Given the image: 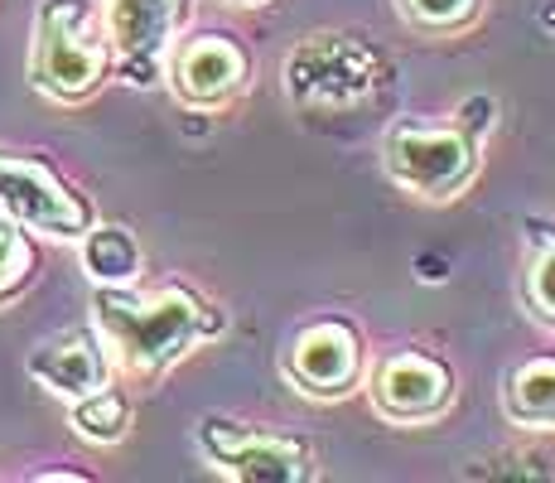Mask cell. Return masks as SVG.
Masks as SVG:
<instances>
[{
    "mask_svg": "<svg viewBox=\"0 0 555 483\" xmlns=\"http://www.w3.org/2000/svg\"><path fill=\"white\" fill-rule=\"evenodd\" d=\"M92 329L112 353L116 372L151 382L179 358H189L198 343L222 334V309L194 295L189 285L141 290L135 281L92 295Z\"/></svg>",
    "mask_w": 555,
    "mask_h": 483,
    "instance_id": "1",
    "label": "cell"
},
{
    "mask_svg": "<svg viewBox=\"0 0 555 483\" xmlns=\"http://www.w3.org/2000/svg\"><path fill=\"white\" fill-rule=\"evenodd\" d=\"M112 78L98 0H44L29 25V82L49 102H88Z\"/></svg>",
    "mask_w": 555,
    "mask_h": 483,
    "instance_id": "2",
    "label": "cell"
},
{
    "mask_svg": "<svg viewBox=\"0 0 555 483\" xmlns=\"http://www.w3.org/2000/svg\"><path fill=\"white\" fill-rule=\"evenodd\" d=\"M382 169L387 179L415 199H459L478 175V141L459 126L397 122L382 141Z\"/></svg>",
    "mask_w": 555,
    "mask_h": 483,
    "instance_id": "3",
    "label": "cell"
},
{
    "mask_svg": "<svg viewBox=\"0 0 555 483\" xmlns=\"http://www.w3.org/2000/svg\"><path fill=\"white\" fill-rule=\"evenodd\" d=\"M382 53L353 35H314L285 59V92L300 106H358L377 92Z\"/></svg>",
    "mask_w": 555,
    "mask_h": 483,
    "instance_id": "4",
    "label": "cell"
},
{
    "mask_svg": "<svg viewBox=\"0 0 555 483\" xmlns=\"http://www.w3.org/2000/svg\"><path fill=\"white\" fill-rule=\"evenodd\" d=\"M0 213L25 232L53 242H78L98 223L92 203L59 169L35 155H10V150H0Z\"/></svg>",
    "mask_w": 555,
    "mask_h": 483,
    "instance_id": "5",
    "label": "cell"
},
{
    "mask_svg": "<svg viewBox=\"0 0 555 483\" xmlns=\"http://www.w3.org/2000/svg\"><path fill=\"white\" fill-rule=\"evenodd\" d=\"M189 0H102V29L112 45V73L131 88H155L179 45Z\"/></svg>",
    "mask_w": 555,
    "mask_h": 483,
    "instance_id": "6",
    "label": "cell"
},
{
    "mask_svg": "<svg viewBox=\"0 0 555 483\" xmlns=\"http://www.w3.org/2000/svg\"><path fill=\"white\" fill-rule=\"evenodd\" d=\"M198 449L212 474L237 483H305L309 479V449L300 440H285L256 425L208 416L198 425Z\"/></svg>",
    "mask_w": 555,
    "mask_h": 483,
    "instance_id": "7",
    "label": "cell"
},
{
    "mask_svg": "<svg viewBox=\"0 0 555 483\" xmlns=\"http://www.w3.org/2000/svg\"><path fill=\"white\" fill-rule=\"evenodd\" d=\"M362 372H367L362 334L338 315L309 319L285 348V378L314 402H344L348 392L362 386Z\"/></svg>",
    "mask_w": 555,
    "mask_h": 483,
    "instance_id": "8",
    "label": "cell"
},
{
    "mask_svg": "<svg viewBox=\"0 0 555 483\" xmlns=\"http://www.w3.org/2000/svg\"><path fill=\"white\" fill-rule=\"evenodd\" d=\"M454 406V372L421 348L391 353L372 372V411L391 425H425L440 421Z\"/></svg>",
    "mask_w": 555,
    "mask_h": 483,
    "instance_id": "9",
    "label": "cell"
},
{
    "mask_svg": "<svg viewBox=\"0 0 555 483\" xmlns=\"http://www.w3.org/2000/svg\"><path fill=\"white\" fill-rule=\"evenodd\" d=\"M247 73H251V59L237 39L194 35V39H184V45H175L165 78L184 106H194V112H218V106H228L232 97L247 88Z\"/></svg>",
    "mask_w": 555,
    "mask_h": 483,
    "instance_id": "10",
    "label": "cell"
},
{
    "mask_svg": "<svg viewBox=\"0 0 555 483\" xmlns=\"http://www.w3.org/2000/svg\"><path fill=\"white\" fill-rule=\"evenodd\" d=\"M25 372L35 378V386H44L59 402H78V396L116 382L112 353H106V343L98 339V329H68V334H59V339H44L29 353Z\"/></svg>",
    "mask_w": 555,
    "mask_h": 483,
    "instance_id": "11",
    "label": "cell"
},
{
    "mask_svg": "<svg viewBox=\"0 0 555 483\" xmlns=\"http://www.w3.org/2000/svg\"><path fill=\"white\" fill-rule=\"evenodd\" d=\"M78 262L98 290L135 285L145 271L141 242H135V232L121 228V223H92V228L78 238Z\"/></svg>",
    "mask_w": 555,
    "mask_h": 483,
    "instance_id": "12",
    "label": "cell"
},
{
    "mask_svg": "<svg viewBox=\"0 0 555 483\" xmlns=\"http://www.w3.org/2000/svg\"><path fill=\"white\" fill-rule=\"evenodd\" d=\"M503 411L512 425L527 431H555V358H527L507 372Z\"/></svg>",
    "mask_w": 555,
    "mask_h": 483,
    "instance_id": "13",
    "label": "cell"
},
{
    "mask_svg": "<svg viewBox=\"0 0 555 483\" xmlns=\"http://www.w3.org/2000/svg\"><path fill=\"white\" fill-rule=\"evenodd\" d=\"M68 421L88 445H121L131 435V396L116 382H106L98 392L68 402Z\"/></svg>",
    "mask_w": 555,
    "mask_h": 483,
    "instance_id": "14",
    "label": "cell"
},
{
    "mask_svg": "<svg viewBox=\"0 0 555 483\" xmlns=\"http://www.w3.org/2000/svg\"><path fill=\"white\" fill-rule=\"evenodd\" d=\"M29 281H35V242L20 223H10L0 213V305L25 295Z\"/></svg>",
    "mask_w": 555,
    "mask_h": 483,
    "instance_id": "15",
    "label": "cell"
},
{
    "mask_svg": "<svg viewBox=\"0 0 555 483\" xmlns=\"http://www.w3.org/2000/svg\"><path fill=\"white\" fill-rule=\"evenodd\" d=\"M483 10V0H401V15L425 35H454L468 29Z\"/></svg>",
    "mask_w": 555,
    "mask_h": 483,
    "instance_id": "16",
    "label": "cell"
},
{
    "mask_svg": "<svg viewBox=\"0 0 555 483\" xmlns=\"http://www.w3.org/2000/svg\"><path fill=\"white\" fill-rule=\"evenodd\" d=\"M527 305L537 319L555 325V242H546L527 266Z\"/></svg>",
    "mask_w": 555,
    "mask_h": 483,
    "instance_id": "17",
    "label": "cell"
},
{
    "mask_svg": "<svg viewBox=\"0 0 555 483\" xmlns=\"http://www.w3.org/2000/svg\"><path fill=\"white\" fill-rule=\"evenodd\" d=\"M493 122H498V102L488 92L464 97V102H459V112H454V126L464 136H474V141H483V136L493 131Z\"/></svg>",
    "mask_w": 555,
    "mask_h": 483,
    "instance_id": "18",
    "label": "cell"
},
{
    "mask_svg": "<svg viewBox=\"0 0 555 483\" xmlns=\"http://www.w3.org/2000/svg\"><path fill=\"white\" fill-rule=\"evenodd\" d=\"M232 5H266V0H232Z\"/></svg>",
    "mask_w": 555,
    "mask_h": 483,
    "instance_id": "19",
    "label": "cell"
}]
</instances>
